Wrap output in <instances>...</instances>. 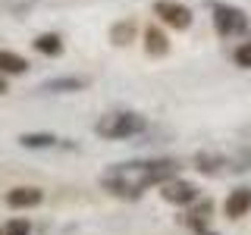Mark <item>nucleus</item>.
<instances>
[{"label": "nucleus", "mask_w": 251, "mask_h": 235, "mask_svg": "<svg viewBox=\"0 0 251 235\" xmlns=\"http://www.w3.org/2000/svg\"><path fill=\"white\" fill-rule=\"evenodd\" d=\"M176 169H179L176 160H129L107 169L100 176V185L113 191L116 198H138L145 188L163 185L167 179H173Z\"/></svg>", "instance_id": "f257e3e1"}, {"label": "nucleus", "mask_w": 251, "mask_h": 235, "mask_svg": "<svg viewBox=\"0 0 251 235\" xmlns=\"http://www.w3.org/2000/svg\"><path fill=\"white\" fill-rule=\"evenodd\" d=\"M145 129H148V122H145L141 113H113V116H104V119L94 125V132H98L100 138H107V141L141 135Z\"/></svg>", "instance_id": "f03ea898"}, {"label": "nucleus", "mask_w": 251, "mask_h": 235, "mask_svg": "<svg viewBox=\"0 0 251 235\" xmlns=\"http://www.w3.org/2000/svg\"><path fill=\"white\" fill-rule=\"evenodd\" d=\"M214 25H217V35L229 38V35H245V31H248V19H245V13L235 10V6L217 3L214 6Z\"/></svg>", "instance_id": "7ed1b4c3"}, {"label": "nucleus", "mask_w": 251, "mask_h": 235, "mask_svg": "<svg viewBox=\"0 0 251 235\" xmlns=\"http://www.w3.org/2000/svg\"><path fill=\"white\" fill-rule=\"evenodd\" d=\"M160 198L167 204H176V207H188V204L198 201V188L185 179H167L160 185Z\"/></svg>", "instance_id": "20e7f679"}, {"label": "nucleus", "mask_w": 251, "mask_h": 235, "mask_svg": "<svg viewBox=\"0 0 251 235\" xmlns=\"http://www.w3.org/2000/svg\"><path fill=\"white\" fill-rule=\"evenodd\" d=\"M154 13L160 16L170 28H179V31H182V28L192 25V10L182 6V3H176V0H157V3H154Z\"/></svg>", "instance_id": "39448f33"}, {"label": "nucleus", "mask_w": 251, "mask_h": 235, "mask_svg": "<svg viewBox=\"0 0 251 235\" xmlns=\"http://www.w3.org/2000/svg\"><path fill=\"white\" fill-rule=\"evenodd\" d=\"M44 198L41 188H31V185H19L13 188V191H6V204H10L13 210H28V207H38Z\"/></svg>", "instance_id": "423d86ee"}, {"label": "nucleus", "mask_w": 251, "mask_h": 235, "mask_svg": "<svg viewBox=\"0 0 251 235\" xmlns=\"http://www.w3.org/2000/svg\"><path fill=\"white\" fill-rule=\"evenodd\" d=\"M223 210H226V216H229V219H239V216H245L248 210H251V188H235V191L229 194V198H226Z\"/></svg>", "instance_id": "0eeeda50"}, {"label": "nucleus", "mask_w": 251, "mask_h": 235, "mask_svg": "<svg viewBox=\"0 0 251 235\" xmlns=\"http://www.w3.org/2000/svg\"><path fill=\"white\" fill-rule=\"evenodd\" d=\"M145 50L151 53V57H163V53L170 50L167 31H160L157 25H148V28H145Z\"/></svg>", "instance_id": "6e6552de"}, {"label": "nucleus", "mask_w": 251, "mask_h": 235, "mask_svg": "<svg viewBox=\"0 0 251 235\" xmlns=\"http://www.w3.org/2000/svg\"><path fill=\"white\" fill-rule=\"evenodd\" d=\"M19 144L22 147H31V151H41V147H57L60 138L57 135H47V132H25V135H19Z\"/></svg>", "instance_id": "1a4fd4ad"}, {"label": "nucleus", "mask_w": 251, "mask_h": 235, "mask_svg": "<svg viewBox=\"0 0 251 235\" xmlns=\"http://www.w3.org/2000/svg\"><path fill=\"white\" fill-rule=\"evenodd\" d=\"M25 69H28L25 57H19V53H13V50H0V72L3 75H22Z\"/></svg>", "instance_id": "9d476101"}, {"label": "nucleus", "mask_w": 251, "mask_h": 235, "mask_svg": "<svg viewBox=\"0 0 251 235\" xmlns=\"http://www.w3.org/2000/svg\"><path fill=\"white\" fill-rule=\"evenodd\" d=\"M35 50L38 53H44V57H60L63 53V41H60V35H38L35 38Z\"/></svg>", "instance_id": "9b49d317"}, {"label": "nucleus", "mask_w": 251, "mask_h": 235, "mask_svg": "<svg viewBox=\"0 0 251 235\" xmlns=\"http://www.w3.org/2000/svg\"><path fill=\"white\" fill-rule=\"evenodd\" d=\"M110 38H113V44H129L132 38H135V22L132 19H123V22H116L113 28H110Z\"/></svg>", "instance_id": "f8f14e48"}, {"label": "nucleus", "mask_w": 251, "mask_h": 235, "mask_svg": "<svg viewBox=\"0 0 251 235\" xmlns=\"http://www.w3.org/2000/svg\"><path fill=\"white\" fill-rule=\"evenodd\" d=\"M41 91H57V94H69V91H82V82L78 78H50V82L41 85Z\"/></svg>", "instance_id": "ddd939ff"}, {"label": "nucleus", "mask_w": 251, "mask_h": 235, "mask_svg": "<svg viewBox=\"0 0 251 235\" xmlns=\"http://www.w3.org/2000/svg\"><path fill=\"white\" fill-rule=\"evenodd\" d=\"M198 169L201 172H217V166H223V160H220V157H214V154H198Z\"/></svg>", "instance_id": "4468645a"}, {"label": "nucleus", "mask_w": 251, "mask_h": 235, "mask_svg": "<svg viewBox=\"0 0 251 235\" xmlns=\"http://www.w3.org/2000/svg\"><path fill=\"white\" fill-rule=\"evenodd\" d=\"M6 235H31V223L28 219H10V223L3 226Z\"/></svg>", "instance_id": "2eb2a0df"}, {"label": "nucleus", "mask_w": 251, "mask_h": 235, "mask_svg": "<svg viewBox=\"0 0 251 235\" xmlns=\"http://www.w3.org/2000/svg\"><path fill=\"white\" fill-rule=\"evenodd\" d=\"M235 66L251 69V41H245V44L235 47Z\"/></svg>", "instance_id": "dca6fc26"}, {"label": "nucleus", "mask_w": 251, "mask_h": 235, "mask_svg": "<svg viewBox=\"0 0 251 235\" xmlns=\"http://www.w3.org/2000/svg\"><path fill=\"white\" fill-rule=\"evenodd\" d=\"M10 88H6V78H3V72H0V94H6Z\"/></svg>", "instance_id": "f3484780"}, {"label": "nucleus", "mask_w": 251, "mask_h": 235, "mask_svg": "<svg viewBox=\"0 0 251 235\" xmlns=\"http://www.w3.org/2000/svg\"><path fill=\"white\" fill-rule=\"evenodd\" d=\"M0 235H6V232H3V229H0Z\"/></svg>", "instance_id": "a211bd4d"}]
</instances>
